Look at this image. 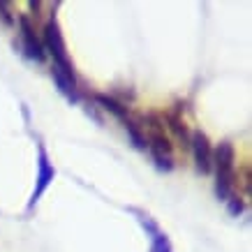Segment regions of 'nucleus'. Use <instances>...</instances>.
Wrapping results in <instances>:
<instances>
[{
    "instance_id": "obj_1",
    "label": "nucleus",
    "mask_w": 252,
    "mask_h": 252,
    "mask_svg": "<svg viewBox=\"0 0 252 252\" xmlns=\"http://www.w3.org/2000/svg\"><path fill=\"white\" fill-rule=\"evenodd\" d=\"M146 130H148V148L153 153L155 162L160 169H171L174 167V146H171V137L167 134L164 127V118L160 114H148L146 116Z\"/></svg>"
},
{
    "instance_id": "obj_2",
    "label": "nucleus",
    "mask_w": 252,
    "mask_h": 252,
    "mask_svg": "<svg viewBox=\"0 0 252 252\" xmlns=\"http://www.w3.org/2000/svg\"><path fill=\"white\" fill-rule=\"evenodd\" d=\"M215 169H218V197H231V190L236 185V153L229 141H222L215 151Z\"/></svg>"
},
{
    "instance_id": "obj_3",
    "label": "nucleus",
    "mask_w": 252,
    "mask_h": 252,
    "mask_svg": "<svg viewBox=\"0 0 252 252\" xmlns=\"http://www.w3.org/2000/svg\"><path fill=\"white\" fill-rule=\"evenodd\" d=\"M44 42H46V49L49 54L54 56V69L61 72L65 77L69 79H77L74 77V69H72V63L67 58V49H65V42H63V32H61V26L56 19L44 26Z\"/></svg>"
},
{
    "instance_id": "obj_4",
    "label": "nucleus",
    "mask_w": 252,
    "mask_h": 252,
    "mask_svg": "<svg viewBox=\"0 0 252 252\" xmlns=\"http://www.w3.org/2000/svg\"><path fill=\"white\" fill-rule=\"evenodd\" d=\"M190 148L199 174H211V169H213V148H211V141L201 130H194L190 134Z\"/></svg>"
},
{
    "instance_id": "obj_5",
    "label": "nucleus",
    "mask_w": 252,
    "mask_h": 252,
    "mask_svg": "<svg viewBox=\"0 0 252 252\" xmlns=\"http://www.w3.org/2000/svg\"><path fill=\"white\" fill-rule=\"evenodd\" d=\"M54 176H56V169L51 167V162H49V158H46L44 148H39V162H37V185H35V192H32L31 206L39 201V197L44 194V190L49 188V183L54 181Z\"/></svg>"
},
{
    "instance_id": "obj_6",
    "label": "nucleus",
    "mask_w": 252,
    "mask_h": 252,
    "mask_svg": "<svg viewBox=\"0 0 252 252\" xmlns=\"http://www.w3.org/2000/svg\"><path fill=\"white\" fill-rule=\"evenodd\" d=\"M19 23H21V39H23V46H26V54L31 56V58H35V61H44V49H42V42L35 37V31H32L28 16H21Z\"/></svg>"
},
{
    "instance_id": "obj_7",
    "label": "nucleus",
    "mask_w": 252,
    "mask_h": 252,
    "mask_svg": "<svg viewBox=\"0 0 252 252\" xmlns=\"http://www.w3.org/2000/svg\"><path fill=\"white\" fill-rule=\"evenodd\" d=\"M167 123H169V127H171V132L176 134V139L181 141V146H190V132L185 127V121L178 116V111L167 114Z\"/></svg>"
},
{
    "instance_id": "obj_8",
    "label": "nucleus",
    "mask_w": 252,
    "mask_h": 252,
    "mask_svg": "<svg viewBox=\"0 0 252 252\" xmlns=\"http://www.w3.org/2000/svg\"><path fill=\"white\" fill-rule=\"evenodd\" d=\"M95 99H97V102H99V104H102L104 109H107V111H111L116 118H121L123 123L130 121V118H127V107H123L121 102H116L114 97H107V95H97Z\"/></svg>"
},
{
    "instance_id": "obj_9",
    "label": "nucleus",
    "mask_w": 252,
    "mask_h": 252,
    "mask_svg": "<svg viewBox=\"0 0 252 252\" xmlns=\"http://www.w3.org/2000/svg\"><path fill=\"white\" fill-rule=\"evenodd\" d=\"M153 250L151 252H171V245H169V241H167V236L164 234H160V231L153 227Z\"/></svg>"
}]
</instances>
